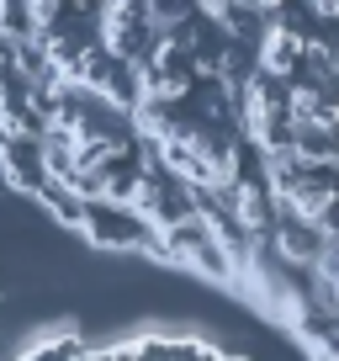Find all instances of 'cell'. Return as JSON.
Here are the masks:
<instances>
[{
    "mask_svg": "<svg viewBox=\"0 0 339 361\" xmlns=\"http://www.w3.org/2000/svg\"><path fill=\"white\" fill-rule=\"evenodd\" d=\"M0 361H234L223 350L186 335H133V340H79V335H48L32 345H0Z\"/></svg>",
    "mask_w": 339,
    "mask_h": 361,
    "instance_id": "1",
    "label": "cell"
}]
</instances>
